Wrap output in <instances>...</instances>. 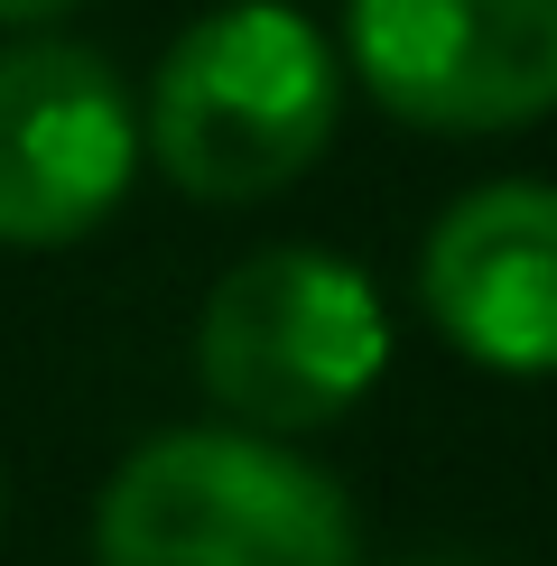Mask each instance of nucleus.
I'll return each instance as SVG.
<instances>
[{"instance_id": "obj_1", "label": "nucleus", "mask_w": 557, "mask_h": 566, "mask_svg": "<svg viewBox=\"0 0 557 566\" xmlns=\"http://www.w3.org/2000/svg\"><path fill=\"white\" fill-rule=\"evenodd\" d=\"M335 103L344 84L316 19L288 0H232L168 46L139 139L196 205H261L325 158Z\"/></svg>"}, {"instance_id": "obj_2", "label": "nucleus", "mask_w": 557, "mask_h": 566, "mask_svg": "<svg viewBox=\"0 0 557 566\" xmlns=\"http://www.w3.org/2000/svg\"><path fill=\"white\" fill-rule=\"evenodd\" d=\"M93 566H362L335 474L261 428L149 437L93 511Z\"/></svg>"}, {"instance_id": "obj_3", "label": "nucleus", "mask_w": 557, "mask_h": 566, "mask_svg": "<svg viewBox=\"0 0 557 566\" xmlns=\"http://www.w3.org/2000/svg\"><path fill=\"white\" fill-rule=\"evenodd\" d=\"M390 363V316L344 251L278 242L214 279L196 316V381L261 437L335 428Z\"/></svg>"}, {"instance_id": "obj_4", "label": "nucleus", "mask_w": 557, "mask_h": 566, "mask_svg": "<svg viewBox=\"0 0 557 566\" xmlns=\"http://www.w3.org/2000/svg\"><path fill=\"white\" fill-rule=\"evenodd\" d=\"M371 103L409 130H521L557 112V0H344Z\"/></svg>"}, {"instance_id": "obj_5", "label": "nucleus", "mask_w": 557, "mask_h": 566, "mask_svg": "<svg viewBox=\"0 0 557 566\" xmlns=\"http://www.w3.org/2000/svg\"><path fill=\"white\" fill-rule=\"evenodd\" d=\"M139 168L130 84L75 38L0 46V242H84Z\"/></svg>"}, {"instance_id": "obj_6", "label": "nucleus", "mask_w": 557, "mask_h": 566, "mask_svg": "<svg viewBox=\"0 0 557 566\" xmlns=\"http://www.w3.org/2000/svg\"><path fill=\"white\" fill-rule=\"evenodd\" d=\"M437 335L483 371H557V186H474L418 251Z\"/></svg>"}, {"instance_id": "obj_7", "label": "nucleus", "mask_w": 557, "mask_h": 566, "mask_svg": "<svg viewBox=\"0 0 557 566\" xmlns=\"http://www.w3.org/2000/svg\"><path fill=\"white\" fill-rule=\"evenodd\" d=\"M56 10H75V0H0V29H29V19H56Z\"/></svg>"}, {"instance_id": "obj_8", "label": "nucleus", "mask_w": 557, "mask_h": 566, "mask_svg": "<svg viewBox=\"0 0 557 566\" xmlns=\"http://www.w3.org/2000/svg\"><path fill=\"white\" fill-rule=\"evenodd\" d=\"M0 492H10V483H0Z\"/></svg>"}, {"instance_id": "obj_9", "label": "nucleus", "mask_w": 557, "mask_h": 566, "mask_svg": "<svg viewBox=\"0 0 557 566\" xmlns=\"http://www.w3.org/2000/svg\"><path fill=\"white\" fill-rule=\"evenodd\" d=\"M428 566H437V557H428Z\"/></svg>"}]
</instances>
